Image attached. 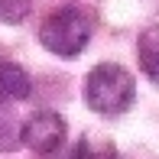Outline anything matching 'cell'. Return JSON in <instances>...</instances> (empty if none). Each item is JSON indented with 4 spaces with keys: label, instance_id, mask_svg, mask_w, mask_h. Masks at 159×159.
Wrapping results in <instances>:
<instances>
[{
    "label": "cell",
    "instance_id": "cell-1",
    "mask_svg": "<svg viewBox=\"0 0 159 159\" xmlns=\"http://www.w3.org/2000/svg\"><path fill=\"white\" fill-rule=\"evenodd\" d=\"M133 98H136V81L117 62H101L84 78V104L101 117H117V114L130 111Z\"/></svg>",
    "mask_w": 159,
    "mask_h": 159
},
{
    "label": "cell",
    "instance_id": "cell-2",
    "mask_svg": "<svg viewBox=\"0 0 159 159\" xmlns=\"http://www.w3.org/2000/svg\"><path fill=\"white\" fill-rule=\"evenodd\" d=\"M39 42L59 59H75L91 42V20L78 7H59L39 26Z\"/></svg>",
    "mask_w": 159,
    "mask_h": 159
},
{
    "label": "cell",
    "instance_id": "cell-3",
    "mask_svg": "<svg viewBox=\"0 0 159 159\" xmlns=\"http://www.w3.org/2000/svg\"><path fill=\"white\" fill-rule=\"evenodd\" d=\"M65 136H68V127L59 111H36L26 117V124H20V143L36 156H52L65 143Z\"/></svg>",
    "mask_w": 159,
    "mask_h": 159
},
{
    "label": "cell",
    "instance_id": "cell-4",
    "mask_svg": "<svg viewBox=\"0 0 159 159\" xmlns=\"http://www.w3.org/2000/svg\"><path fill=\"white\" fill-rule=\"evenodd\" d=\"M30 94H33V81L26 68L16 62H0V101L16 104V101H26Z\"/></svg>",
    "mask_w": 159,
    "mask_h": 159
},
{
    "label": "cell",
    "instance_id": "cell-5",
    "mask_svg": "<svg viewBox=\"0 0 159 159\" xmlns=\"http://www.w3.org/2000/svg\"><path fill=\"white\" fill-rule=\"evenodd\" d=\"M136 55H140V68L146 78L159 81V23L146 26L140 33V42H136Z\"/></svg>",
    "mask_w": 159,
    "mask_h": 159
},
{
    "label": "cell",
    "instance_id": "cell-6",
    "mask_svg": "<svg viewBox=\"0 0 159 159\" xmlns=\"http://www.w3.org/2000/svg\"><path fill=\"white\" fill-rule=\"evenodd\" d=\"M71 159H120L117 156V146H114L107 136H81V140L75 143V149H71Z\"/></svg>",
    "mask_w": 159,
    "mask_h": 159
},
{
    "label": "cell",
    "instance_id": "cell-7",
    "mask_svg": "<svg viewBox=\"0 0 159 159\" xmlns=\"http://www.w3.org/2000/svg\"><path fill=\"white\" fill-rule=\"evenodd\" d=\"M20 146V124L13 120V114L7 111V104L0 101V149L10 153V149Z\"/></svg>",
    "mask_w": 159,
    "mask_h": 159
},
{
    "label": "cell",
    "instance_id": "cell-8",
    "mask_svg": "<svg viewBox=\"0 0 159 159\" xmlns=\"http://www.w3.org/2000/svg\"><path fill=\"white\" fill-rule=\"evenodd\" d=\"M33 10V0H0V23L20 26Z\"/></svg>",
    "mask_w": 159,
    "mask_h": 159
}]
</instances>
